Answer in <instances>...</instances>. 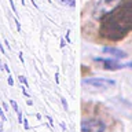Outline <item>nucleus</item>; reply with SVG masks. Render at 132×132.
Masks as SVG:
<instances>
[{"label":"nucleus","instance_id":"f257e3e1","mask_svg":"<svg viewBox=\"0 0 132 132\" xmlns=\"http://www.w3.org/2000/svg\"><path fill=\"white\" fill-rule=\"evenodd\" d=\"M101 21L102 36L111 40L124 37L129 30H132V0H122Z\"/></svg>","mask_w":132,"mask_h":132},{"label":"nucleus","instance_id":"f03ea898","mask_svg":"<svg viewBox=\"0 0 132 132\" xmlns=\"http://www.w3.org/2000/svg\"><path fill=\"white\" fill-rule=\"evenodd\" d=\"M121 2L122 0H99L94 10V16L96 19H102L106 14L113 11Z\"/></svg>","mask_w":132,"mask_h":132},{"label":"nucleus","instance_id":"7ed1b4c3","mask_svg":"<svg viewBox=\"0 0 132 132\" xmlns=\"http://www.w3.org/2000/svg\"><path fill=\"white\" fill-rule=\"evenodd\" d=\"M105 124L99 120H84L81 122V132H103Z\"/></svg>","mask_w":132,"mask_h":132},{"label":"nucleus","instance_id":"20e7f679","mask_svg":"<svg viewBox=\"0 0 132 132\" xmlns=\"http://www.w3.org/2000/svg\"><path fill=\"white\" fill-rule=\"evenodd\" d=\"M85 84L94 85L96 88H107V87H113L116 84L114 80H110V78H103V77H94V78H87L84 81Z\"/></svg>","mask_w":132,"mask_h":132},{"label":"nucleus","instance_id":"39448f33","mask_svg":"<svg viewBox=\"0 0 132 132\" xmlns=\"http://www.w3.org/2000/svg\"><path fill=\"white\" fill-rule=\"evenodd\" d=\"M95 61L102 62V63H103V68L107 69V70H118V69L125 68V65H121V63H118V62H116V61H110V59H103V58H96Z\"/></svg>","mask_w":132,"mask_h":132},{"label":"nucleus","instance_id":"423d86ee","mask_svg":"<svg viewBox=\"0 0 132 132\" xmlns=\"http://www.w3.org/2000/svg\"><path fill=\"white\" fill-rule=\"evenodd\" d=\"M103 52L105 54H109V55L111 56H114V58H125L127 56V54L121 51V50H118V48H114V47H105L103 48Z\"/></svg>","mask_w":132,"mask_h":132},{"label":"nucleus","instance_id":"0eeeda50","mask_svg":"<svg viewBox=\"0 0 132 132\" xmlns=\"http://www.w3.org/2000/svg\"><path fill=\"white\" fill-rule=\"evenodd\" d=\"M10 105H11V107H12V110H14L15 113H18V111H19V109H18V105H16V102H15V101H12V99H11V101H10Z\"/></svg>","mask_w":132,"mask_h":132},{"label":"nucleus","instance_id":"6e6552de","mask_svg":"<svg viewBox=\"0 0 132 132\" xmlns=\"http://www.w3.org/2000/svg\"><path fill=\"white\" fill-rule=\"evenodd\" d=\"M18 80H19L21 84H23L25 87H28V81H26V77H25V76H18Z\"/></svg>","mask_w":132,"mask_h":132},{"label":"nucleus","instance_id":"1a4fd4ad","mask_svg":"<svg viewBox=\"0 0 132 132\" xmlns=\"http://www.w3.org/2000/svg\"><path fill=\"white\" fill-rule=\"evenodd\" d=\"M61 102H62V106H63V109L68 110L69 106H68V102H66V99H65V98H61Z\"/></svg>","mask_w":132,"mask_h":132},{"label":"nucleus","instance_id":"9d476101","mask_svg":"<svg viewBox=\"0 0 132 132\" xmlns=\"http://www.w3.org/2000/svg\"><path fill=\"white\" fill-rule=\"evenodd\" d=\"M63 3L68 4V6H70V7L74 6V0H63Z\"/></svg>","mask_w":132,"mask_h":132},{"label":"nucleus","instance_id":"9b49d317","mask_svg":"<svg viewBox=\"0 0 132 132\" xmlns=\"http://www.w3.org/2000/svg\"><path fill=\"white\" fill-rule=\"evenodd\" d=\"M0 118H2V121H6V116H4V111L2 107H0Z\"/></svg>","mask_w":132,"mask_h":132},{"label":"nucleus","instance_id":"f8f14e48","mask_svg":"<svg viewBox=\"0 0 132 132\" xmlns=\"http://www.w3.org/2000/svg\"><path fill=\"white\" fill-rule=\"evenodd\" d=\"M16 114H18V122L22 124V122H23V120H22V113H21V111H18Z\"/></svg>","mask_w":132,"mask_h":132},{"label":"nucleus","instance_id":"ddd939ff","mask_svg":"<svg viewBox=\"0 0 132 132\" xmlns=\"http://www.w3.org/2000/svg\"><path fill=\"white\" fill-rule=\"evenodd\" d=\"M10 4H11V8H12V11H14L15 14H18V12H16V8H15V4H14V2H12V0H10Z\"/></svg>","mask_w":132,"mask_h":132},{"label":"nucleus","instance_id":"4468645a","mask_svg":"<svg viewBox=\"0 0 132 132\" xmlns=\"http://www.w3.org/2000/svg\"><path fill=\"white\" fill-rule=\"evenodd\" d=\"M23 127H25V129H29V124H28L26 118H23Z\"/></svg>","mask_w":132,"mask_h":132},{"label":"nucleus","instance_id":"2eb2a0df","mask_svg":"<svg viewBox=\"0 0 132 132\" xmlns=\"http://www.w3.org/2000/svg\"><path fill=\"white\" fill-rule=\"evenodd\" d=\"M14 22H15V25H16V30L21 32V25H19V22H18V19H15Z\"/></svg>","mask_w":132,"mask_h":132},{"label":"nucleus","instance_id":"dca6fc26","mask_svg":"<svg viewBox=\"0 0 132 132\" xmlns=\"http://www.w3.org/2000/svg\"><path fill=\"white\" fill-rule=\"evenodd\" d=\"M7 81H8V84H10V85H12V84H14V80H12V77H11V76L8 77V80H7Z\"/></svg>","mask_w":132,"mask_h":132},{"label":"nucleus","instance_id":"f3484780","mask_svg":"<svg viewBox=\"0 0 132 132\" xmlns=\"http://www.w3.org/2000/svg\"><path fill=\"white\" fill-rule=\"evenodd\" d=\"M55 81H56V84H58V82H59V73H55Z\"/></svg>","mask_w":132,"mask_h":132},{"label":"nucleus","instance_id":"a211bd4d","mask_svg":"<svg viewBox=\"0 0 132 132\" xmlns=\"http://www.w3.org/2000/svg\"><path fill=\"white\" fill-rule=\"evenodd\" d=\"M65 45H66V41H65L63 39H62V40H61V47H62V48H63V47H65Z\"/></svg>","mask_w":132,"mask_h":132},{"label":"nucleus","instance_id":"6ab92c4d","mask_svg":"<svg viewBox=\"0 0 132 132\" xmlns=\"http://www.w3.org/2000/svg\"><path fill=\"white\" fill-rule=\"evenodd\" d=\"M47 120H48V121H50V124H51V125H52V124H54V121H52V118L50 117V116H47Z\"/></svg>","mask_w":132,"mask_h":132},{"label":"nucleus","instance_id":"aec40b11","mask_svg":"<svg viewBox=\"0 0 132 132\" xmlns=\"http://www.w3.org/2000/svg\"><path fill=\"white\" fill-rule=\"evenodd\" d=\"M26 105H28V106H32V105H33V101H30V99H29V101L26 102Z\"/></svg>","mask_w":132,"mask_h":132},{"label":"nucleus","instance_id":"412c9836","mask_svg":"<svg viewBox=\"0 0 132 132\" xmlns=\"http://www.w3.org/2000/svg\"><path fill=\"white\" fill-rule=\"evenodd\" d=\"M4 44H6L8 48H11V44H8V41H7V40H4Z\"/></svg>","mask_w":132,"mask_h":132},{"label":"nucleus","instance_id":"4be33fe9","mask_svg":"<svg viewBox=\"0 0 132 132\" xmlns=\"http://www.w3.org/2000/svg\"><path fill=\"white\" fill-rule=\"evenodd\" d=\"M0 51H2L3 54H4V52H6V51H4V48H3V44H2V43H0Z\"/></svg>","mask_w":132,"mask_h":132},{"label":"nucleus","instance_id":"5701e85b","mask_svg":"<svg viewBox=\"0 0 132 132\" xmlns=\"http://www.w3.org/2000/svg\"><path fill=\"white\" fill-rule=\"evenodd\" d=\"M4 70H6V72H8V73H10V69H8V66H7V65H4Z\"/></svg>","mask_w":132,"mask_h":132},{"label":"nucleus","instance_id":"b1692460","mask_svg":"<svg viewBox=\"0 0 132 132\" xmlns=\"http://www.w3.org/2000/svg\"><path fill=\"white\" fill-rule=\"evenodd\" d=\"M18 55H19V59H21V61H22V62H23V56H22V52H19V54H18Z\"/></svg>","mask_w":132,"mask_h":132},{"label":"nucleus","instance_id":"393cba45","mask_svg":"<svg viewBox=\"0 0 132 132\" xmlns=\"http://www.w3.org/2000/svg\"><path fill=\"white\" fill-rule=\"evenodd\" d=\"M3 69H4V65L2 63V62H0V70H3Z\"/></svg>","mask_w":132,"mask_h":132},{"label":"nucleus","instance_id":"a878e982","mask_svg":"<svg viewBox=\"0 0 132 132\" xmlns=\"http://www.w3.org/2000/svg\"><path fill=\"white\" fill-rule=\"evenodd\" d=\"M2 128H3V121H0V131H2Z\"/></svg>","mask_w":132,"mask_h":132},{"label":"nucleus","instance_id":"bb28decb","mask_svg":"<svg viewBox=\"0 0 132 132\" xmlns=\"http://www.w3.org/2000/svg\"><path fill=\"white\" fill-rule=\"evenodd\" d=\"M125 66H128V68H132V62H131V63H128V65H125Z\"/></svg>","mask_w":132,"mask_h":132},{"label":"nucleus","instance_id":"cd10ccee","mask_svg":"<svg viewBox=\"0 0 132 132\" xmlns=\"http://www.w3.org/2000/svg\"><path fill=\"white\" fill-rule=\"evenodd\" d=\"M0 132H3V129H2V131H0Z\"/></svg>","mask_w":132,"mask_h":132}]
</instances>
